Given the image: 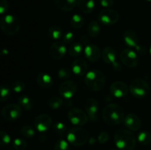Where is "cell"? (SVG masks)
Here are the masks:
<instances>
[{
	"label": "cell",
	"instance_id": "60d3db41",
	"mask_svg": "<svg viewBox=\"0 0 151 150\" xmlns=\"http://www.w3.org/2000/svg\"><path fill=\"white\" fill-rule=\"evenodd\" d=\"M9 9V4L7 0H0V13L4 16Z\"/></svg>",
	"mask_w": 151,
	"mask_h": 150
},
{
	"label": "cell",
	"instance_id": "d6986e66",
	"mask_svg": "<svg viewBox=\"0 0 151 150\" xmlns=\"http://www.w3.org/2000/svg\"><path fill=\"white\" fill-rule=\"evenodd\" d=\"M83 53L87 60L91 62L97 61L100 58V56H102L100 48L94 44H88L86 46Z\"/></svg>",
	"mask_w": 151,
	"mask_h": 150
},
{
	"label": "cell",
	"instance_id": "5bb4252c",
	"mask_svg": "<svg viewBox=\"0 0 151 150\" xmlns=\"http://www.w3.org/2000/svg\"><path fill=\"white\" fill-rule=\"evenodd\" d=\"M119 58L122 63L128 68L137 67L139 63V57L137 54L130 49L122 50L119 55Z\"/></svg>",
	"mask_w": 151,
	"mask_h": 150
},
{
	"label": "cell",
	"instance_id": "ee69618b",
	"mask_svg": "<svg viewBox=\"0 0 151 150\" xmlns=\"http://www.w3.org/2000/svg\"><path fill=\"white\" fill-rule=\"evenodd\" d=\"M145 1H148V2H150V1H151V0H145Z\"/></svg>",
	"mask_w": 151,
	"mask_h": 150
},
{
	"label": "cell",
	"instance_id": "83f0119b",
	"mask_svg": "<svg viewBox=\"0 0 151 150\" xmlns=\"http://www.w3.org/2000/svg\"><path fill=\"white\" fill-rule=\"evenodd\" d=\"M84 24V18L80 14H74L70 19V25L74 29H80Z\"/></svg>",
	"mask_w": 151,
	"mask_h": 150
},
{
	"label": "cell",
	"instance_id": "6da1fadb",
	"mask_svg": "<svg viewBox=\"0 0 151 150\" xmlns=\"http://www.w3.org/2000/svg\"><path fill=\"white\" fill-rule=\"evenodd\" d=\"M103 121L109 125H118L122 124L125 119L124 110L119 104L111 103L104 107L102 112Z\"/></svg>",
	"mask_w": 151,
	"mask_h": 150
},
{
	"label": "cell",
	"instance_id": "52a82bcc",
	"mask_svg": "<svg viewBox=\"0 0 151 150\" xmlns=\"http://www.w3.org/2000/svg\"><path fill=\"white\" fill-rule=\"evenodd\" d=\"M67 116L69 121L77 126H83L88 122V120L87 113L78 107L70 109L68 112Z\"/></svg>",
	"mask_w": 151,
	"mask_h": 150
},
{
	"label": "cell",
	"instance_id": "cb8c5ba5",
	"mask_svg": "<svg viewBox=\"0 0 151 150\" xmlns=\"http://www.w3.org/2000/svg\"><path fill=\"white\" fill-rule=\"evenodd\" d=\"M47 35L52 40L58 41V40L62 39L63 32L60 26L52 25V26H50L47 29Z\"/></svg>",
	"mask_w": 151,
	"mask_h": 150
},
{
	"label": "cell",
	"instance_id": "8fae6325",
	"mask_svg": "<svg viewBox=\"0 0 151 150\" xmlns=\"http://www.w3.org/2000/svg\"><path fill=\"white\" fill-rule=\"evenodd\" d=\"M102 58L105 63L111 65L113 67L114 70L116 71H120L122 67L116 61V53L112 47L106 46L104 48L102 51Z\"/></svg>",
	"mask_w": 151,
	"mask_h": 150
},
{
	"label": "cell",
	"instance_id": "ac0fdd59",
	"mask_svg": "<svg viewBox=\"0 0 151 150\" xmlns=\"http://www.w3.org/2000/svg\"><path fill=\"white\" fill-rule=\"evenodd\" d=\"M88 66L86 61L83 58H76L72 64V71L78 76H84L88 72Z\"/></svg>",
	"mask_w": 151,
	"mask_h": 150
},
{
	"label": "cell",
	"instance_id": "ffe728a7",
	"mask_svg": "<svg viewBox=\"0 0 151 150\" xmlns=\"http://www.w3.org/2000/svg\"><path fill=\"white\" fill-rule=\"evenodd\" d=\"M123 122L125 127L131 131H138L142 126V122L139 118L133 113L125 116Z\"/></svg>",
	"mask_w": 151,
	"mask_h": 150
},
{
	"label": "cell",
	"instance_id": "2e32d148",
	"mask_svg": "<svg viewBox=\"0 0 151 150\" xmlns=\"http://www.w3.org/2000/svg\"><path fill=\"white\" fill-rule=\"evenodd\" d=\"M128 86L122 81H114L110 86V92L117 99L125 97L128 94Z\"/></svg>",
	"mask_w": 151,
	"mask_h": 150
},
{
	"label": "cell",
	"instance_id": "ab89813d",
	"mask_svg": "<svg viewBox=\"0 0 151 150\" xmlns=\"http://www.w3.org/2000/svg\"><path fill=\"white\" fill-rule=\"evenodd\" d=\"M109 140V134L106 131H103V132H100L98 135V138H97V141L100 144H105V143L107 142Z\"/></svg>",
	"mask_w": 151,
	"mask_h": 150
},
{
	"label": "cell",
	"instance_id": "e575fe53",
	"mask_svg": "<svg viewBox=\"0 0 151 150\" xmlns=\"http://www.w3.org/2000/svg\"><path fill=\"white\" fill-rule=\"evenodd\" d=\"M54 150H70L69 143L66 140L60 138L55 144Z\"/></svg>",
	"mask_w": 151,
	"mask_h": 150
},
{
	"label": "cell",
	"instance_id": "4dcf8cb0",
	"mask_svg": "<svg viewBox=\"0 0 151 150\" xmlns=\"http://www.w3.org/2000/svg\"><path fill=\"white\" fill-rule=\"evenodd\" d=\"M63 101L61 98L58 96H52L49 99L48 105L52 110H58L63 106Z\"/></svg>",
	"mask_w": 151,
	"mask_h": 150
},
{
	"label": "cell",
	"instance_id": "44dd1931",
	"mask_svg": "<svg viewBox=\"0 0 151 150\" xmlns=\"http://www.w3.org/2000/svg\"><path fill=\"white\" fill-rule=\"evenodd\" d=\"M36 81L38 86L45 89L51 88L52 85H53L52 77L49 74L45 72H41L38 74L37 75Z\"/></svg>",
	"mask_w": 151,
	"mask_h": 150
},
{
	"label": "cell",
	"instance_id": "9a60e30c",
	"mask_svg": "<svg viewBox=\"0 0 151 150\" xmlns=\"http://www.w3.org/2000/svg\"><path fill=\"white\" fill-rule=\"evenodd\" d=\"M66 53V47L63 41H55L50 46L49 54L52 60H59L63 58Z\"/></svg>",
	"mask_w": 151,
	"mask_h": 150
},
{
	"label": "cell",
	"instance_id": "8992f818",
	"mask_svg": "<svg viewBox=\"0 0 151 150\" xmlns=\"http://www.w3.org/2000/svg\"><path fill=\"white\" fill-rule=\"evenodd\" d=\"M130 91L136 98L142 99L148 94L150 85L145 79H136L133 80L130 85Z\"/></svg>",
	"mask_w": 151,
	"mask_h": 150
},
{
	"label": "cell",
	"instance_id": "e0dca14e",
	"mask_svg": "<svg viewBox=\"0 0 151 150\" xmlns=\"http://www.w3.org/2000/svg\"><path fill=\"white\" fill-rule=\"evenodd\" d=\"M99 104L97 100L94 98H89L86 101L84 104L86 113L88 115V118L92 121H95L97 119V115L99 112Z\"/></svg>",
	"mask_w": 151,
	"mask_h": 150
},
{
	"label": "cell",
	"instance_id": "3957f363",
	"mask_svg": "<svg viewBox=\"0 0 151 150\" xmlns=\"http://www.w3.org/2000/svg\"><path fill=\"white\" fill-rule=\"evenodd\" d=\"M84 81L87 88L93 91H101L106 84V79L103 72L96 69L87 72Z\"/></svg>",
	"mask_w": 151,
	"mask_h": 150
},
{
	"label": "cell",
	"instance_id": "7c38bea8",
	"mask_svg": "<svg viewBox=\"0 0 151 150\" xmlns=\"http://www.w3.org/2000/svg\"><path fill=\"white\" fill-rule=\"evenodd\" d=\"M119 13L115 10L105 9L99 13L97 19L100 23L105 25H112L116 24L119 20Z\"/></svg>",
	"mask_w": 151,
	"mask_h": 150
},
{
	"label": "cell",
	"instance_id": "30bf717a",
	"mask_svg": "<svg viewBox=\"0 0 151 150\" xmlns=\"http://www.w3.org/2000/svg\"><path fill=\"white\" fill-rule=\"evenodd\" d=\"M123 40L125 44L130 48H135L140 54L145 53V48L138 44L139 38L137 34L131 29H128L123 34Z\"/></svg>",
	"mask_w": 151,
	"mask_h": 150
},
{
	"label": "cell",
	"instance_id": "7402d4cb",
	"mask_svg": "<svg viewBox=\"0 0 151 150\" xmlns=\"http://www.w3.org/2000/svg\"><path fill=\"white\" fill-rule=\"evenodd\" d=\"M59 9L63 11H71L77 5L78 0H53Z\"/></svg>",
	"mask_w": 151,
	"mask_h": 150
},
{
	"label": "cell",
	"instance_id": "d6a6232c",
	"mask_svg": "<svg viewBox=\"0 0 151 150\" xmlns=\"http://www.w3.org/2000/svg\"><path fill=\"white\" fill-rule=\"evenodd\" d=\"M52 130L57 135H62L66 132V125L61 121H56L52 124Z\"/></svg>",
	"mask_w": 151,
	"mask_h": 150
},
{
	"label": "cell",
	"instance_id": "836d02e7",
	"mask_svg": "<svg viewBox=\"0 0 151 150\" xmlns=\"http://www.w3.org/2000/svg\"><path fill=\"white\" fill-rule=\"evenodd\" d=\"M12 146L16 150H24L27 146V144L25 140L17 138L13 140Z\"/></svg>",
	"mask_w": 151,
	"mask_h": 150
},
{
	"label": "cell",
	"instance_id": "f35d334b",
	"mask_svg": "<svg viewBox=\"0 0 151 150\" xmlns=\"http://www.w3.org/2000/svg\"><path fill=\"white\" fill-rule=\"evenodd\" d=\"M75 40V35L71 31H67L66 32L63 33V37H62V41L65 44H70V43L73 42Z\"/></svg>",
	"mask_w": 151,
	"mask_h": 150
},
{
	"label": "cell",
	"instance_id": "7bdbcfd3",
	"mask_svg": "<svg viewBox=\"0 0 151 150\" xmlns=\"http://www.w3.org/2000/svg\"><path fill=\"white\" fill-rule=\"evenodd\" d=\"M149 51H150V54H151V45H150V49H149Z\"/></svg>",
	"mask_w": 151,
	"mask_h": 150
},
{
	"label": "cell",
	"instance_id": "d590c367",
	"mask_svg": "<svg viewBox=\"0 0 151 150\" xmlns=\"http://www.w3.org/2000/svg\"><path fill=\"white\" fill-rule=\"evenodd\" d=\"M72 72V69L67 67H63L58 71V76L61 80H66L71 76Z\"/></svg>",
	"mask_w": 151,
	"mask_h": 150
},
{
	"label": "cell",
	"instance_id": "9c48e42d",
	"mask_svg": "<svg viewBox=\"0 0 151 150\" xmlns=\"http://www.w3.org/2000/svg\"><path fill=\"white\" fill-rule=\"evenodd\" d=\"M78 91V84L73 80H65L60 83L58 91L60 96L66 99H72Z\"/></svg>",
	"mask_w": 151,
	"mask_h": 150
},
{
	"label": "cell",
	"instance_id": "1f68e13d",
	"mask_svg": "<svg viewBox=\"0 0 151 150\" xmlns=\"http://www.w3.org/2000/svg\"><path fill=\"white\" fill-rule=\"evenodd\" d=\"M21 135L25 138H32L35 135V130L32 126L25 125L21 128Z\"/></svg>",
	"mask_w": 151,
	"mask_h": 150
},
{
	"label": "cell",
	"instance_id": "603a6c76",
	"mask_svg": "<svg viewBox=\"0 0 151 150\" xmlns=\"http://www.w3.org/2000/svg\"><path fill=\"white\" fill-rule=\"evenodd\" d=\"M77 5L81 12L88 14L93 12L95 7V2L94 0H78Z\"/></svg>",
	"mask_w": 151,
	"mask_h": 150
},
{
	"label": "cell",
	"instance_id": "f1b7e54d",
	"mask_svg": "<svg viewBox=\"0 0 151 150\" xmlns=\"http://www.w3.org/2000/svg\"><path fill=\"white\" fill-rule=\"evenodd\" d=\"M11 87L8 86L6 84H3L1 85L0 88V92H1V97H0V101L4 102L9 99V97L11 95Z\"/></svg>",
	"mask_w": 151,
	"mask_h": 150
},
{
	"label": "cell",
	"instance_id": "f546056e",
	"mask_svg": "<svg viewBox=\"0 0 151 150\" xmlns=\"http://www.w3.org/2000/svg\"><path fill=\"white\" fill-rule=\"evenodd\" d=\"M137 141L142 145H147L151 141V135L147 131H142L137 135Z\"/></svg>",
	"mask_w": 151,
	"mask_h": 150
},
{
	"label": "cell",
	"instance_id": "d4e9b609",
	"mask_svg": "<svg viewBox=\"0 0 151 150\" xmlns=\"http://www.w3.org/2000/svg\"><path fill=\"white\" fill-rule=\"evenodd\" d=\"M87 32H88V35L91 38H97V36H99L101 29H100V26L98 22L96 21H91L87 28Z\"/></svg>",
	"mask_w": 151,
	"mask_h": 150
},
{
	"label": "cell",
	"instance_id": "8d00e7d4",
	"mask_svg": "<svg viewBox=\"0 0 151 150\" xmlns=\"http://www.w3.org/2000/svg\"><path fill=\"white\" fill-rule=\"evenodd\" d=\"M11 88L12 91L13 92L16 93V94H19V93H22L24 91L25 89V83L22 81L18 80L15 81L12 83L11 85Z\"/></svg>",
	"mask_w": 151,
	"mask_h": 150
},
{
	"label": "cell",
	"instance_id": "277c9868",
	"mask_svg": "<svg viewBox=\"0 0 151 150\" xmlns=\"http://www.w3.org/2000/svg\"><path fill=\"white\" fill-rule=\"evenodd\" d=\"M66 140L69 144L74 146H82L85 145L88 140V132L81 126L72 127L68 130Z\"/></svg>",
	"mask_w": 151,
	"mask_h": 150
},
{
	"label": "cell",
	"instance_id": "5b68a950",
	"mask_svg": "<svg viewBox=\"0 0 151 150\" xmlns=\"http://www.w3.org/2000/svg\"><path fill=\"white\" fill-rule=\"evenodd\" d=\"M0 26L5 35H14L18 33L20 29V21L13 15L6 14L1 16L0 20Z\"/></svg>",
	"mask_w": 151,
	"mask_h": 150
},
{
	"label": "cell",
	"instance_id": "f6af8a7d",
	"mask_svg": "<svg viewBox=\"0 0 151 150\" xmlns=\"http://www.w3.org/2000/svg\"><path fill=\"white\" fill-rule=\"evenodd\" d=\"M111 150H117V149H111Z\"/></svg>",
	"mask_w": 151,
	"mask_h": 150
},
{
	"label": "cell",
	"instance_id": "b9f144b4",
	"mask_svg": "<svg viewBox=\"0 0 151 150\" xmlns=\"http://www.w3.org/2000/svg\"><path fill=\"white\" fill-rule=\"evenodd\" d=\"M100 4L103 7L109 8L113 6L114 0H100Z\"/></svg>",
	"mask_w": 151,
	"mask_h": 150
},
{
	"label": "cell",
	"instance_id": "ba28073f",
	"mask_svg": "<svg viewBox=\"0 0 151 150\" xmlns=\"http://www.w3.org/2000/svg\"><path fill=\"white\" fill-rule=\"evenodd\" d=\"M1 116L8 121H13L21 117L22 114V108L16 104H8L1 109Z\"/></svg>",
	"mask_w": 151,
	"mask_h": 150
},
{
	"label": "cell",
	"instance_id": "484cf974",
	"mask_svg": "<svg viewBox=\"0 0 151 150\" xmlns=\"http://www.w3.org/2000/svg\"><path fill=\"white\" fill-rule=\"evenodd\" d=\"M18 104L22 107V109L25 110H31L32 108V101L28 96L22 95L18 99Z\"/></svg>",
	"mask_w": 151,
	"mask_h": 150
},
{
	"label": "cell",
	"instance_id": "4fadbf2b",
	"mask_svg": "<svg viewBox=\"0 0 151 150\" xmlns=\"http://www.w3.org/2000/svg\"><path fill=\"white\" fill-rule=\"evenodd\" d=\"M52 125V119L51 116L47 113L39 114L34 119V126L36 130L44 133L49 130Z\"/></svg>",
	"mask_w": 151,
	"mask_h": 150
},
{
	"label": "cell",
	"instance_id": "74e56055",
	"mask_svg": "<svg viewBox=\"0 0 151 150\" xmlns=\"http://www.w3.org/2000/svg\"><path fill=\"white\" fill-rule=\"evenodd\" d=\"M0 136H1V143L0 144H1V146H6L10 144L11 138L7 132H6L4 130H1L0 131Z\"/></svg>",
	"mask_w": 151,
	"mask_h": 150
},
{
	"label": "cell",
	"instance_id": "7a4b0ae2",
	"mask_svg": "<svg viewBox=\"0 0 151 150\" xmlns=\"http://www.w3.org/2000/svg\"><path fill=\"white\" fill-rule=\"evenodd\" d=\"M114 139L118 150H134L137 146L135 135L128 129H117L114 133Z\"/></svg>",
	"mask_w": 151,
	"mask_h": 150
},
{
	"label": "cell",
	"instance_id": "4316f807",
	"mask_svg": "<svg viewBox=\"0 0 151 150\" xmlns=\"http://www.w3.org/2000/svg\"><path fill=\"white\" fill-rule=\"evenodd\" d=\"M84 49L83 46L82 44L79 42H76L72 44V45L69 46V50H68V52H69V55H71L72 57H78L80 54H82V52H83Z\"/></svg>",
	"mask_w": 151,
	"mask_h": 150
}]
</instances>
